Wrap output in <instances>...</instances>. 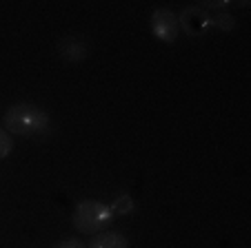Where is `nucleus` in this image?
<instances>
[{
    "instance_id": "nucleus-10",
    "label": "nucleus",
    "mask_w": 251,
    "mask_h": 248,
    "mask_svg": "<svg viewBox=\"0 0 251 248\" xmlns=\"http://www.w3.org/2000/svg\"><path fill=\"white\" fill-rule=\"evenodd\" d=\"M229 5H231V0H218V2H213V0H202V2H200V7H202L204 11H207V9L223 11V9H227Z\"/></svg>"
},
{
    "instance_id": "nucleus-1",
    "label": "nucleus",
    "mask_w": 251,
    "mask_h": 248,
    "mask_svg": "<svg viewBox=\"0 0 251 248\" xmlns=\"http://www.w3.org/2000/svg\"><path fill=\"white\" fill-rule=\"evenodd\" d=\"M2 129L11 135L38 137L49 129V113L31 102H16L2 115Z\"/></svg>"
},
{
    "instance_id": "nucleus-6",
    "label": "nucleus",
    "mask_w": 251,
    "mask_h": 248,
    "mask_svg": "<svg viewBox=\"0 0 251 248\" xmlns=\"http://www.w3.org/2000/svg\"><path fill=\"white\" fill-rule=\"evenodd\" d=\"M87 248H129V239L120 233H111V230H102L91 237Z\"/></svg>"
},
{
    "instance_id": "nucleus-11",
    "label": "nucleus",
    "mask_w": 251,
    "mask_h": 248,
    "mask_svg": "<svg viewBox=\"0 0 251 248\" xmlns=\"http://www.w3.org/2000/svg\"><path fill=\"white\" fill-rule=\"evenodd\" d=\"M53 248H87V246L80 242V239L69 237V239H62V242H60V244H56Z\"/></svg>"
},
{
    "instance_id": "nucleus-7",
    "label": "nucleus",
    "mask_w": 251,
    "mask_h": 248,
    "mask_svg": "<svg viewBox=\"0 0 251 248\" xmlns=\"http://www.w3.org/2000/svg\"><path fill=\"white\" fill-rule=\"evenodd\" d=\"M109 208H111V213H114V217L116 215H131V213L136 211V204H133L131 195L123 193V195H118L114 202H111Z\"/></svg>"
},
{
    "instance_id": "nucleus-5",
    "label": "nucleus",
    "mask_w": 251,
    "mask_h": 248,
    "mask_svg": "<svg viewBox=\"0 0 251 248\" xmlns=\"http://www.w3.org/2000/svg\"><path fill=\"white\" fill-rule=\"evenodd\" d=\"M87 51H89V47H87V43L80 36H65L60 43H58V53H60L67 62L85 60Z\"/></svg>"
},
{
    "instance_id": "nucleus-8",
    "label": "nucleus",
    "mask_w": 251,
    "mask_h": 248,
    "mask_svg": "<svg viewBox=\"0 0 251 248\" xmlns=\"http://www.w3.org/2000/svg\"><path fill=\"white\" fill-rule=\"evenodd\" d=\"M211 24H213V29H220V31H233L236 29V20L227 11H216L211 16Z\"/></svg>"
},
{
    "instance_id": "nucleus-2",
    "label": "nucleus",
    "mask_w": 251,
    "mask_h": 248,
    "mask_svg": "<svg viewBox=\"0 0 251 248\" xmlns=\"http://www.w3.org/2000/svg\"><path fill=\"white\" fill-rule=\"evenodd\" d=\"M114 222V213H111L109 204H102L98 200H82L78 202V206L74 208L71 215V224L78 233H102L109 228V224Z\"/></svg>"
},
{
    "instance_id": "nucleus-9",
    "label": "nucleus",
    "mask_w": 251,
    "mask_h": 248,
    "mask_svg": "<svg viewBox=\"0 0 251 248\" xmlns=\"http://www.w3.org/2000/svg\"><path fill=\"white\" fill-rule=\"evenodd\" d=\"M11 151H14V137H11V133H7L0 127V159L9 158Z\"/></svg>"
},
{
    "instance_id": "nucleus-3",
    "label": "nucleus",
    "mask_w": 251,
    "mask_h": 248,
    "mask_svg": "<svg viewBox=\"0 0 251 248\" xmlns=\"http://www.w3.org/2000/svg\"><path fill=\"white\" fill-rule=\"evenodd\" d=\"M178 23H180V29H185V33H189L191 38L207 36L213 29L211 14L204 11L202 7H198V5H191V7H187V9H182V14L178 16Z\"/></svg>"
},
{
    "instance_id": "nucleus-4",
    "label": "nucleus",
    "mask_w": 251,
    "mask_h": 248,
    "mask_svg": "<svg viewBox=\"0 0 251 248\" xmlns=\"http://www.w3.org/2000/svg\"><path fill=\"white\" fill-rule=\"evenodd\" d=\"M151 31L158 40L171 45L178 40L180 36V23H178V14H174L171 9H156L151 14Z\"/></svg>"
}]
</instances>
